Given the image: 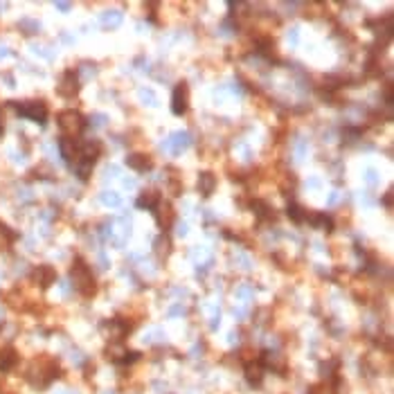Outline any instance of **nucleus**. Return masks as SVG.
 <instances>
[{
    "mask_svg": "<svg viewBox=\"0 0 394 394\" xmlns=\"http://www.w3.org/2000/svg\"><path fill=\"white\" fill-rule=\"evenodd\" d=\"M70 277H72V282H75V288L83 297L95 295V277H93L90 268L83 264L81 259L75 261V266H72V270H70Z\"/></svg>",
    "mask_w": 394,
    "mask_h": 394,
    "instance_id": "obj_1",
    "label": "nucleus"
},
{
    "mask_svg": "<svg viewBox=\"0 0 394 394\" xmlns=\"http://www.w3.org/2000/svg\"><path fill=\"white\" fill-rule=\"evenodd\" d=\"M59 126L68 138H75V135H79L86 129V119H83L81 113H77V110H63L59 115Z\"/></svg>",
    "mask_w": 394,
    "mask_h": 394,
    "instance_id": "obj_2",
    "label": "nucleus"
},
{
    "mask_svg": "<svg viewBox=\"0 0 394 394\" xmlns=\"http://www.w3.org/2000/svg\"><path fill=\"white\" fill-rule=\"evenodd\" d=\"M18 115H23V117L32 119V122H39L43 124L47 119V106L43 102H25V104H18Z\"/></svg>",
    "mask_w": 394,
    "mask_h": 394,
    "instance_id": "obj_3",
    "label": "nucleus"
},
{
    "mask_svg": "<svg viewBox=\"0 0 394 394\" xmlns=\"http://www.w3.org/2000/svg\"><path fill=\"white\" fill-rule=\"evenodd\" d=\"M187 104H189L187 83L180 81V83H176V88H173V95H171V110H173L176 115H183V113H187Z\"/></svg>",
    "mask_w": 394,
    "mask_h": 394,
    "instance_id": "obj_4",
    "label": "nucleus"
},
{
    "mask_svg": "<svg viewBox=\"0 0 394 394\" xmlns=\"http://www.w3.org/2000/svg\"><path fill=\"white\" fill-rule=\"evenodd\" d=\"M189 142H192V138H189L187 131H178V133H173L171 138L165 142V149L169 151L171 156H180L189 146Z\"/></svg>",
    "mask_w": 394,
    "mask_h": 394,
    "instance_id": "obj_5",
    "label": "nucleus"
},
{
    "mask_svg": "<svg viewBox=\"0 0 394 394\" xmlns=\"http://www.w3.org/2000/svg\"><path fill=\"white\" fill-rule=\"evenodd\" d=\"M54 280H56V272H54V268H52V266H36L34 272H32V282L39 284L41 288L52 286Z\"/></svg>",
    "mask_w": 394,
    "mask_h": 394,
    "instance_id": "obj_6",
    "label": "nucleus"
},
{
    "mask_svg": "<svg viewBox=\"0 0 394 394\" xmlns=\"http://www.w3.org/2000/svg\"><path fill=\"white\" fill-rule=\"evenodd\" d=\"M59 93L63 95V97H75V95L79 93V79H77V72L75 70H68L66 75L61 77Z\"/></svg>",
    "mask_w": 394,
    "mask_h": 394,
    "instance_id": "obj_7",
    "label": "nucleus"
},
{
    "mask_svg": "<svg viewBox=\"0 0 394 394\" xmlns=\"http://www.w3.org/2000/svg\"><path fill=\"white\" fill-rule=\"evenodd\" d=\"M59 151L63 156V160L70 162V165H75L77 162V156H79V144L72 138H61L59 140Z\"/></svg>",
    "mask_w": 394,
    "mask_h": 394,
    "instance_id": "obj_8",
    "label": "nucleus"
},
{
    "mask_svg": "<svg viewBox=\"0 0 394 394\" xmlns=\"http://www.w3.org/2000/svg\"><path fill=\"white\" fill-rule=\"evenodd\" d=\"M102 331L110 338V343H119V338L126 334V327L119 320H108V322H104Z\"/></svg>",
    "mask_w": 394,
    "mask_h": 394,
    "instance_id": "obj_9",
    "label": "nucleus"
},
{
    "mask_svg": "<svg viewBox=\"0 0 394 394\" xmlns=\"http://www.w3.org/2000/svg\"><path fill=\"white\" fill-rule=\"evenodd\" d=\"M160 203V194L156 192V189H149V192H142L140 196H138V201H135V205H138L140 209H156V205Z\"/></svg>",
    "mask_w": 394,
    "mask_h": 394,
    "instance_id": "obj_10",
    "label": "nucleus"
},
{
    "mask_svg": "<svg viewBox=\"0 0 394 394\" xmlns=\"http://www.w3.org/2000/svg\"><path fill=\"white\" fill-rule=\"evenodd\" d=\"M126 165L135 171H146V169H151V158L146 154H129Z\"/></svg>",
    "mask_w": 394,
    "mask_h": 394,
    "instance_id": "obj_11",
    "label": "nucleus"
},
{
    "mask_svg": "<svg viewBox=\"0 0 394 394\" xmlns=\"http://www.w3.org/2000/svg\"><path fill=\"white\" fill-rule=\"evenodd\" d=\"M156 221H158V225H160V228H169V225H171V221H173V209L169 207V205H160V203H158L156 205Z\"/></svg>",
    "mask_w": 394,
    "mask_h": 394,
    "instance_id": "obj_12",
    "label": "nucleus"
},
{
    "mask_svg": "<svg viewBox=\"0 0 394 394\" xmlns=\"http://www.w3.org/2000/svg\"><path fill=\"white\" fill-rule=\"evenodd\" d=\"M214 189H217V178L207 171L201 173V176H198V192H201L203 196H209Z\"/></svg>",
    "mask_w": 394,
    "mask_h": 394,
    "instance_id": "obj_13",
    "label": "nucleus"
},
{
    "mask_svg": "<svg viewBox=\"0 0 394 394\" xmlns=\"http://www.w3.org/2000/svg\"><path fill=\"white\" fill-rule=\"evenodd\" d=\"M246 378H248V383H252V385H259L261 378H264V367H261V362H248V365H246Z\"/></svg>",
    "mask_w": 394,
    "mask_h": 394,
    "instance_id": "obj_14",
    "label": "nucleus"
},
{
    "mask_svg": "<svg viewBox=\"0 0 394 394\" xmlns=\"http://www.w3.org/2000/svg\"><path fill=\"white\" fill-rule=\"evenodd\" d=\"M154 250L158 252V257L160 259H167L169 257V252H171V241H169V236L167 234H160L156 239V244H154Z\"/></svg>",
    "mask_w": 394,
    "mask_h": 394,
    "instance_id": "obj_15",
    "label": "nucleus"
},
{
    "mask_svg": "<svg viewBox=\"0 0 394 394\" xmlns=\"http://www.w3.org/2000/svg\"><path fill=\"white\" fill-rule=\"evenodd\" d=\"M119 23H122V14H119V12H106L102 16V25L106 29L108 27H117Z\"/></svg>",
    "mask_w": 394,
    "mask_h": 394,
    "instance_id": "obj_16",
    "label": "nucleus"
},
{
    "mask_svg": "<svg viewBox=\"0 0 394 394\" xmlns=\"http://www.w3.org/2000/svg\"><path fill=\"white\" fill-rule=\"evenodd\" d=\"M286 212H288V219H291V221H295V223H302V221H307V217H304L307 212H304V209L299 207V205H295V203H291V205H288V209H286Z\"/></svg>",
    "mask_w": 394,
    "mask_h": 394,
    "instance_id": "obj_17",
    "label": "nucleus"
},
{
    "mask_svg": "<svg viewBox=\"0 0 394 394\" xmlns=\"http://www.w3.org/2000/svg\"><path fill=\"white\" fill-rule=\"evenodd\" d=\"M102 203L108 205V207H119V205H122V198H119L117 192H102Z\"/></svg>",
    "mask_w": 394,
    "mask_h": 394,
    "instance_id": "obj_18",
    "label": "nucleus"
},
{
    "mask_svg": "<svg viewBox=\"0 0 394 394\" xmlns=\"http://www.w3.org/2000/svg\"><path fill=\"white\" fill-rule=\"evenodd\" d=\"M252 209L257 212V217H259V219H268V217L275 214V209H270L264 201H255V203H252Z\"/></svg>",
    "mask_w": 394,
    "mask_h": 394,
    "instance_id": "obj_19",
    "label": "nucleus"
},
{
    "mask_svg": "<svg viewBox=\"0 0 394 394\" xmlns=\"http://www.w3.org/2000/svg\"><path fill=\"white\" fill-rule=\"evenodd\" d=\"M14 362H16V351L7 349V351H3V354H0V367H3V370H12Z\"/></svg>",
    "mask_w": 394,
    "mask_h": 394,
    "instance_id": "obj_20",
    "label": "nucleus"
},
{
    "mask_svg": "<svg viewBox=\"0 0 394 394\" xmlns=\"http://www.w3.org/2000/svg\"><path fill=\"white\" fill-rule=\"evenodd\" d=\"M142 99H146V102H151V104H154V102H156V95H154V93H149V90H146V93L142 90Z\"/></svg>",
    "mask_w": 394,
    "mask_h": 394,
    "instance_id": "obj_21",
    "label": "nucleus"
},
{
    "mask_svg": "<svg viewBox=\"0 0 394 394\" xmlns=\"http://www.w3.org/2000/svg\"><path fill=\"white\" fill-rule=\"evenodd\" d=\"M367 183H370V185H374L376 183V173L374 171H367Z\"/></svg>",
    "mask_w": 394,
    "mask_h": 394,
    "instance_id": "obj_22",
    "label": "nucleus"
},
{
    "mask_svg": "<svg viewBox=\"0 0 394 394\" xmlns=\"http://www.w3.org/2000/svg\"><path fill=\"white\" fill-rule=\"evenodd\" d=\"M56 7H59V9H70V5H68V3H59Z\"/></svg>",
    "mask_w": 394,
    "mask_h": 394,
    "instance_id": "obj_23",
    "label": "nucleus"
},
{
    "mask_svg": "<svg viewBox=\"0 0 394 394\" xmlns=\"http://www.w3.org/2000/svg\"><path fill=\"white\" fill-rule=\"evenodd\" d=\"M3 129H5L3 126V110H0V135H3Z\"/></svg>",
    "mask_w": 394,
    "mask_h": 394,
    "instance_id": "obj_24",
    "label": "nucleus"
}]
</instances>
